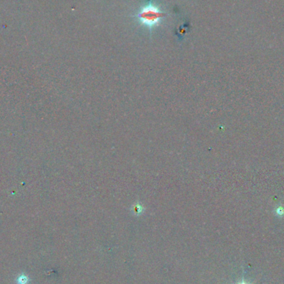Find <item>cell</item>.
<instances>
[{"mask_svg": "<svg viewBox=\"0 0 284 284\" xmlns=\"http://www.w3.org/2000/svg\"><path fill=\"white\" fill-rule=\"evenodd\" d=\"M165 15V13L158 8L157 6L149 3L141 8L137 14V18L142 25L151 29L160 25L161 19H163Z\"/></svg>", "mask_w": 284, "mask_h": 284, "instance_id": "obj_1", "label": "cell"}, {"mask_svg": "<svg viewBox=\"0 0 284 284\" xmlns=\"http://www.w3.org/2000/svg\"><path fill=\"white\" fill-rule=\"evenodd\" d=\"M29 277L24 275V274H22V275H20V276L17 279V283H18V284H27L29 283Z\"/></svg>", "mask_w": 284, "mask_h": 284, "instance_id": "obj_2", "label": "cell"}, {"mask_svg": "<svg viewBox=\"0 0 284 284\" xmlns=\"http://www.w3.org/2000/svg\"><path fill=\"white\" fill-rule=\"evenodd\" d=\"M245 284V283H241V284Z\"/></svg>", "mask_w": 284, "mask_h": 284, "instance_id": "obj_3", "label": "cell"}]
</instances>
